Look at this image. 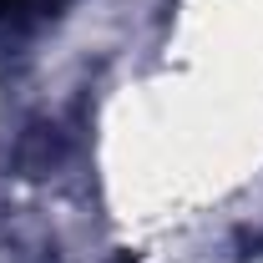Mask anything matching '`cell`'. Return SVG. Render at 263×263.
<instances>
[{"instance_id": "cell-2", "label": "cell", "mask_w": 263, "mask_h": 263, "mask_svg": "<svg viewBox=\"0 0 263 263\" xmlns=\"http://www.w3.org/2000/svg\"><path fill=\"white\" fill-rule=\"evenodd\" d=\"M111 263H137V258H132V253H122V258H111Z\"/></svg>"}, {"instance_id": "cell-1", "label": "cell", "mask_w": 263, "mask_h": 263, "mask_svg": "<svg viewBox=\"0 0 263 263\" xmlns=\"http://www.w3.org/2000/svg\"><path fill=\"white\" fill-rule=\"evenodd\" d=\"M61 0H0V21H31V15H56Z\"/></svg>"}]
</instances>
